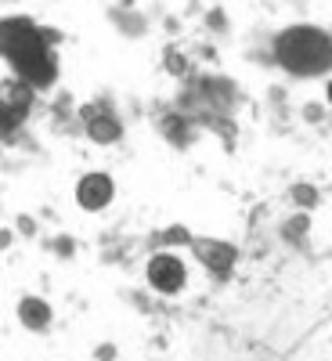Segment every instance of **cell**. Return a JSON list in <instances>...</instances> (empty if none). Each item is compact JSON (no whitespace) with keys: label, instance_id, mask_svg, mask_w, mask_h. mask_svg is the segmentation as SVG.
<instances>
[{"label":"cell","instance_id":"2","mask_svg":"<svg viewBox=\"0 0 332 361\" xmlns=\"http://www.w3.org/2000/svg\"><path fill=\"white\" fill-rule=\"evenodd\" d=\"M282 62L296 73H307V69H321L328 58H332V44L318 33H307V29H300V33H289L282 44Z\"/></svg>","mask_w":332,"mask_h":361},{"label":"cell","instance_id":"3","mask_svg":"<svg viewBox=\"0 0 332 361\" xmlns=\"http://www.w3.org/2000/svg\"><path fill=\"white\" fill-rule=\"evenodd\" d=\"M148 282H152L156 289H163V293H173L180 282H185V267H180L177 257H156L152 264H148Z\"/></svg>","mask_w":332,"mask_h":361},{"label":"cell","instance_id":"4","mask_svg":"<svg viewBox=\"0 0 332 361\" xmlns=\"http://www.w3.org/2000/svg\"><path fill=\"white\" fill-rule=\"evenodd\" d=\"M109 195H112V180H109V177H102V173L83 177V185H80V202H83L87 209L105 206V202H109Z\"/></svg>","mask_w":332,"mask_h":361},{"label":"cell","instance_id":"1","mask_svg":"<svg viewBox=\"0 0 332 361\" xmlns=\"http://www.w3.org/2000/svg\"><path fill=\"white\" fill-rule=\"evenodd\" d=\"M0 51H4L25 76H33L37 83H44L51 76L44 44H40V37L25 22H4V25H0Z\"/></svg>","mask_w":332,"mask_h":361},{"label":"cell","instance_id":"5","mask_svg":"<svg viewBox=\"0 0 332 361\" xmlns=\"http://www.w3.org/2000/svg\"><path fill=\"white\" fill-rule=\"evenodd\" d=\"M90 137H94V141H116L119 127L112 123V119H94V123H90Z\"/></svg>","mask_w":332,"mask_h":361}]
</instances>
